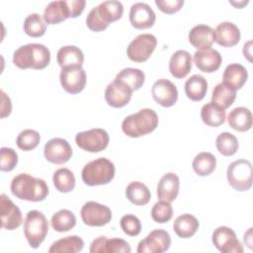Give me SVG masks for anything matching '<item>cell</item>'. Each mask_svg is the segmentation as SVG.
Segmentation results:
<instances>
[{"label": "cell", "instance_id": "1", "mask_svg": "<svg viewBox=\"0 0 253 253\" xmlns=\"http://www.w3.org/2000/svg\"><path fill=\"white\" fill-rule=\"evenodd\" d=\"M10 189L16 198L29 202L43 201L48 195V187L45 181L27 173L15 176L11 182Z\"/></svg>", "mask_w": 253, "mask_h": 253}, {"label": "cell", "instance_id": "2", "mask_svg": "<svg viewBox=\"0 0 253 253\" xmlns=\"http://www.w3.org/2000/svg\"><path fill=\"white\" fill-rule=\"evenodd\" d=\"M50 62V51L42 43H28L14 51L13 63L20 69H43Z\"/></svg>", "mask_w": 253, "mask_h": 253}, {"label": "cell", "instance_id": "3", "mask_svg": "<svg viewBox=\"0 0 253 253\" xmlns=\"http://www.w3.org/2000/svg\"><path fill=\"white\" fill-rule=\"evenodd\" d=\"M124 6L122 2L109 0L100 3L90 10L86 18L87 27L93 32H102L108 26L122 18Z\"/></svg>", "mask_w": 253, "mask_h": 253}, {"label": "cell", "instance_id": "4", "mask_svg": "<svg viewBox=\"0 0 253 253\" xmlns=\"http://www.w3.org/2000/svg\"><path fill=\"white\" fill-rule=\"evenodd\" d=\"M158 122L156 112L145 108L125 118L122 123V129L129 137H139L152 132L157 127Z\"/></svg>", "mask_w": 253, "mask_h": 253}, {"label": "cell", "instance_id": "5", "mask_svg": "<svg viewBox=\"0 0 253 253\" xmlns=\"http://www.w3.org/2000/svg\"><path fill=\"white\" fill-rule=\"evenodd\" d=\"M85 0H67L49 2L43 11V20L48 25H55L67 18L80 16L85 8Z\"/></svg>", "mask_w": 253, "mask_h": 253}, {"label": "cell", "instance_id": "6", "mask_svg": "<svg viewBox=\"0 0 253 253\" xmlns=\"http://www.w3.org/2000/svg\"><path fill=\"white\" fill-rule=\"evenodd\" d=\"M114 163L105 157H100L87 163L81 172L82 181L88 186H99L110 183L115 177Z\"/></svg>", "mask_w": 253, "mask_h": 253}, {"label": "cell", "instance_id": "7", "mask_svg": "<svg viewBox=\"0 0 253 253\" xmlns=\"http://www.w3.org/2000/svg\"><path fill=\"white\" fill-rule=\"evenodd\" d=\"M48 232V221L44 214L37 210L28 211L24 221V234L29 245L37 249L45 239Z\"/></svg>", "mask_w": 253, "mask_h": 253}, {"label": "cell", "instance_id": "8", "mask_svg": "<svg viewBox=\"0 0 253 253\" xmlns=\"http://www.w3.org/2000/svg\"><path fill=\"white\" fill-rule=\"evenodd\" d=\"M229 185L236 191L245 192L252 186V164L247 159H238L229 164L226 171Z\"/></svg>", "mask_w": 253, "mask_h": 253}, {"label": "cell", "instance_id": "9", "mask_svg": "<svg viewBox=\"0 0 253 253\" xmlns=\"http://www.w3.org/2000/svg\"><path fill=\"white\" fill-rule=\"evenodd\" d=\"M157 44L155 36L151 34L138 35L126 47L127 57L134 62H144L153 53Z\"/></svg>", "mask_w": 253, "mask_h": 253}, {"label": "cell", "instance_id": "10", "mask_svg": "<svg viewBox=\"0 0 253 253\" xmlns=\"http://www.w3.org/2000/svg\"><path fill=\"white\" fill-rule=\"evenodd\" d=\"M109 134L103 128H91L78 132L75 136L76 144L88 152H100L107 148L109 144Z\"/></svg>", "mask_w": 253, "mask_h": 253}, {"label": "cell", "instance_id": "11", "mask_svg": "<svg viewBox=\"0 0 253 253\" xmlns=\"http://www.w3.org/2000/svg\"><path fill=\"white\" fill-rule=\"evenodd\" d=\"M80 213L83 222L89 226H103L112 219L110 208L94 201L85 203L81 208Z\"/></svg>", "mask_w": 253, "mask_h": 253}, {"label": "cell", "instance_id": "12", "mask_svg": "<svg viewBox=\"0 0 253 253\" xmlns=\"http://www.w3.org/2000/svg\"><path fill=\"white\" fill-rule=\"evenodd\" d=\"M211 240L221 253H242L243 247L237 239L234 230L228 226H218L214 229Z\"/></svg>", "mask_w": 253, "mask_h": 253}, {"label": "cell", "instance_id": "13", "mask_svg": "<svg viewBox=\"0 0 253 253\" xmlns=\"http://www.w3.org/2000/svg\"><path fill=\"white\" fill-rule=\"evenodd\" d=\"M171 245L170 234L164 229L152 230L137 245V253H163Z\"/></svg>", "mask_w": 253, "mask_h": 253}, {"label": "cell", "instance_id": "14", "mask_svg": "<svg viewBox=\"0 0 253 253\" xmlns=\"http://www.w3.org/2000/svg\"><path fill=\"white\" fill-rule=\"evenodd\" d=\"M45 159L53 164H64L72 156V148L66 139L54 137L49 139L43 147Z\"/></svg>", "mask_w": 253, "mask_h": 253}, {"label": "cell", "instance_id": "15", "mask_svg": "<svg viewBox=\"0 0 253 253\" xmlns=\"http://www.w3.org/2000/svg\"><path fill=\"white\" fill-rule=\"evenodd\" d=\"M62 88L70 94H78L85 88L86 72L82 67L62 68L59 75Z\"/></svg>", "mask_w": 253, "mask_h": 253}, {"label": "cell", "instance_id": "16", "mask_svg": "<svg viewBox=\"0 0 253 253\" xmlns=\"http://www.w3.org/2000/svg\"><path fill=\"white\" fill-rule=\"evenodd\" d=\"M151 94L156 103L162 107L169 108L178 100V90L174 83L168 79H158L151 88Z\"/></svg>", "mask_w": 253, "mask_h": 253}, {"label": "cell", "instance_id": "17", "mask_svg": "<svg viewBox=\"0 0 253 253\" xmlns=\"http://www.w3.org/2000/svg\"><path fill=\"white\" fill-rule=\"evenodd\" d=\"M0 205L2 228L7 230L18 228L23 222L21 210L5 194H2L0 197Z\"/></svg>", "mask_w": 253, "mask_h": 253}, {"label": "cell", "instance_id": "18", "mask_svg": "<svg viewBox=\"0 0 253 253\" xmlns=\"http://www.w3.org/2000/svg\"><path fill=\"white\" fill-rule=\"evenodd\" d=\"M156 20V16L151 7L143 2H136L130 6L129 22L132 27L138 30L151 28Z\"/></svg>", "mask_w": 253, "mask_h": 253}, {"label": "cell", "instance_id": "19", "mask_svg": "<svg viewBox=\"0 0 253 253\" xmlns=\"http://www.w3.org/2000/svg\"><path fill=\"white\" fill-rule=\"evenodd\" d=\"M129 244L122 238H107L100 236L94 239L90 245L91 253H129Z\"/></svg>", "mask_w": 253, "mask_h": 253}, {"label": "cell", "instance_id": "20", "mask_svg": "<svg viewBox=\"0 0 253 253\" xmlns=\"http://www.w3.org/2000/svg\"><path fill=\"white\" fill-rule=\"evenodd\" d=\"M194 63L201 71L211 73L216 71L222 62L220 53L212 48L197 50L194 53Z\"/></svg>", "mask_w": 253, "mask_h": 253}, {"label": "cell", "instance_id": "21", "mask_svg": "<svg viewBox=\"0 0 253 253\" xmlns=\"http://www.w3.org/2000/svg\"><path fill=\"white\" fill-rule=\"evenodd\" d=\"M131 95L132 91L116 80L108 84L105 90V100L113 108H123L127 105Z\"/></svg>", "mask_w": 253, "mask_h": 253}, {"label": "cell", "instance_id": "22", "mask_svg": "<svg viewBox=\"0 0 253 253\" xmlns=\"http://www.w3.org/2000/svg\"><path fill=\"white\" fill-rule=\"evenodd\" d=\"M240 30L231 22H222L214 30V42L224 47L236 45L240 41Z\"/></svg>", "mask_w": 253, "mask_h": 253}, {"label": "cell", "instance_id": "23", "mask_svg": "<svg viewBox=\"0 0 253 253\" xmlns=\"http://www.w3.org/2000/svg\"><path fill=\"white\" fill-rule=\"evenodd\" d=\"M188 39L190 43L198 50L208 49L214 42V30L208 25H197L189 32Z\"/></svg>", "mask_w": 253, "mask_h": 253}, {"label": "cell", "instance_id": "24", "mask_svg": "<svg viewBox=\"0 0 253 253\" xmlns=\"http://www.w3.org/2000/svg\"><path fill=\"white\" fill-rule=\"evenodd\" d=\"M192 69V55L189 51L179 49L175 51L169 61V71L177 79L185 78Z\"/></svg>", "mask_w": 253, "mask_h": 253}, {"label": "cell", "instance_id": "25", "mask_svg": "<svg viewBox=\"0 0 253 253\" xmlns=\"http://www.w3.org/2000/svg\"><path fill=\"white\" fill-rule=\"evenodd\" d=\"M180 180L179 177L172 172L164 174L157 185V197L159 200L173 202L179 193Z\"/></svg>", "mask_w": 253, "mask_h": 253}, {"label": "cell", "instance_id": "26", "mask_svg": "<svg viewBox=\"0 0 253 253\" xmlns=\"http://www.w3.org/2000/svg\"><path fill=\"white\" fill-rule=\"evenodd\" d=\"M56 60L61 69L66 67H82L84 54L82 50L75 45H65L58 49Z\"/></svg>", "mask_w": 253, "mask_h": 253}, {"label": "cell", "instance_id": "27", "mask_svg": "<svg viewBox=\"0 0 253 253\" xmlns=\"http://www.w3.org/2000/svg\"><path fill=\"white\" fill-rule=\"evenodd\" d=\"M247 78L248 72L243 65L239 63H231L224 69L222 75V83L236 91L245 84Z\"/></svg>", "mask_w": 253, "mask_h": 253}, {"label": "cell", "instance_id": "28", "mask_svg": "<svg viewBox=\"0 0 253 253\" xmlns=\"http://www.w3.org/2000/svg\"><path fill=\"white\" fill-rule=\"evenodd\" d=\"M116 81L120 82L130 91H136L140 87H142L145 81V75L143 71L138 68L127 67L122 69L115 78Z\"/></svg>", "mask_w": 253, "mask_h": 253}, {"label": "cell", "instance_id": "29", "mask_svg": "<svg viewBox=\"0 0 253 253\" xmlns=\"http://www.w3.org/2000/svg\"><path fill=\"white\" fill-rule=\"evenodd\" d=\"M227 123L237 131H247L252 126V114L245 107L234 108L227 116Z\"/></svg>", "mask_w": 253, "mask_h": 253}, {"label": "cell", "instance_id": "30", "mask_svg": "<svg viewBox=\"0 0 253 253\" xmlns=\"http://www.w3.org/2000/svg\"><path fill=\"white\" fill-rule=\"evenodd\" d=\"M200 223L196 216L190 213H184L179 215L173 223V229L175 233L181 238L192 237L199 229Z\"/></svg>", "mask_w": 253, "mask_h": 253}, {"label": "cell", "instance_id": "31", "mask_svg": "<svg viewBox=\"0 0 253 253\" xmlns=\"http://www.w3.org/2000/svg\"><path fill=\"white\" fill-rule=\"evenodd\" d=\"M208 91V82L205 77L199 74L192 75L185 83V93L187 97L195 102L203 100Z\"/></svg>", "mask_w": 253, "mask_h": 253}, {"label": "cell", "instance_id": "32", "mask_svg": "<svg viewBox=\"0 0 253 253\" xmlns=\"http://www.w3.org/2000/svg\"><path fill=\"white\" fill-rule=\"evenodd\" d=\"M126 196L127 200L135 206H144L148 204L151 198L148 187L139 181H133L127 185Z\"/></svg>", "mask_w": 253, "mask_h": 253}, {"label": "cell", "instance_id": "33", "mask_svg": "<svg viewBox=\"0 0 253 253\" xmlns=\"http://www.w3.org/2000/svg\"><path fill=\"white\" fill-rule=\"evenodd\" d=\"M202 121L210 126H219L225 122V111L212 102L205 104L201 109Z\"/></svg>", "mask_w": 253, "mask_h": 253}, {"label": "cell", "instance_id": "34", "mask_svg": "<svg viewBox=\"0 0 253 253\" xmlns=\"http://www.w3.org/2000/svg\"><path fill=\"white\" fill-rule=\"evenodd\" d=\"M84 241L77 235H70L58 239L51 244L48 253H76L83 249Z\"/></svg>", "mask_w": 253, "mask_h": 253}, {"label": "cell", "instance_id": "35", "mask_svg": "<svg viewBox=\"0 0 253 253\" xmlns=\"http://www.w3.org/2000/svg\"><path fill=\"white\" fill-rule=\"evenodd\" d=\"M192 166L199 176H208L215 169L216 158L211 152H200L195 156Z\"/></svg>", "mask_w": 253, "mask_h": 253}, {"label": "cell", "instance_id": "36", "mask_svg": "<svg viewBox=\"0 0 253 253\" xmlns=\"http://www.w3.org/2000/svg\"><path fill=\"white\" fill-rule=\"evenodd\" d=\"M236 97V91L223 83L215 85L211 95V102L219 106L223 110L229 108Z\"/></svg>", "mask_w": 253, "mask_h": 253}, {"label": "cell", "instance_id": "37", "mask_svg": "<svg viewBox=\"0 0 253 253\" xmlns=\"http://www.w3.org/2000/svg\"><path fill=\"white\" fill-rule=\"evenodd\" d=\"M52 228L57 232H66L76 224V217L69 210H60L55 212L50 220Z\"/></svg>", "mask_w": 253, "mask_h": 253}, {"label": "cell", "instance_id": "38", "mask_svg": "<svg viewBox=\"0 0 253 253\" xmlns=\"http://www.w3.org/2000/svg\"><path fill=\"white\" fill-rule=\"evenodd\" d=\"M53 185L58 192L69 193L75 187V176L68 168L57 169L52 177Z\"/></svg>", "mask_w": 253, "mask_h": 253}, {"label": "cell", "instance_id": "39", "mask_svg": "<svg viewBox=\"0 0 253 253\" xmlns=\"http://www.w3.org/2000/svg\"><path fill=\"white\" fill-rule=\"evenodd\" d=\"M215 146L218 152L223 156H231L238 150L239 143L234 134L224 131L217 135L215 139Z\"/></svg>", "mask_w": 253, "mask_h": 253}, {"label": "cell", "instance_id": "40", "mask_svg": "<svg viewBox=\"0 0 253 253\" xmlns=\"http://www.w3.org/2000/svg\"><path fill=\"white\" fill-rule=\"evenodd\" d=\"M46 25L43 18L38 13H33L27 16L24 21V31L32 38H39L44 35Z\"/></svg>", "mask_w": 253, "mask_h": 253}, {"label": "cell", "instance_id": "41", "mask_svg": "<svg viewBox=\"0 0 253 253\" xmlns=\"http://www.w3.org/2000/svg\"><path fill=\"white\" fill-rule=\"evenodd\" d=\"M40 140H41V136L37 130L27 128L22 130L18 134L16 142L20 149L24 151H30L35 149L39 145Z\"/></svg>", "mask_w": 253, "mask_h": 253}, {"label": "cell", "instance_id": "42", "mask_svg": "<svg viewBox=\"0 0 253 253\" xmlns=\"http://www.w3.org/2000/svg\"><path fill=\"white\" fill-rule=\"evenodd\" d=\"M173 215V208L167 201L160 200L151 209V217L157 223L168 222Z\"/></svg>", "mask_w": 253, "mask_h": 253}, {"label": "cell", "instance_id": "43", "mask_svg": "<svg viewBox=\"0 0 253 253\" xmlns=\"http://www.w3.org/2000/svg\"><path fill=\"white\" fill-rule=\"evenodd\" d=\"M18 163L17 152L10 147H1L0 149V170L2 172L12 171Z\"/></svg>", "mask_w": 253, "mask_h": 253}, {"label": "cell", "instance_id": "44", "mask_svg": "<svg viewBox=\"0 0 253 253\" xmlns=\"http://www.w3.org/2000/svg\"><path fill=\"white\" fill-rule=\"evenodd\" d=\"M123 231L128 236H136L141 231V222L133 214H125L120 220Z\"/></svg>", "mask_w": 253, "mask_h": 253}, {"label": "cell", "instance_id": "45", "mask_svg": "<svg viewBox=\"0 0 253 253\" xmlns=\"http://www.w3.org/2000/svg\"><path fill=\"white\" fill-rule=\"evenodd\" d=\"M155 4L163 13L174 14L183 7L184 0H155Z\"/></svg>", "mask_w": 253, "mask_h": 253}, {"label": "cell", "instance_id": "46", "mask_svg": "<svg viewBox=\"0 0 253 253\" xmlns=\"http://www.w3.org/2000/svg\"><path fill=\"white\" fill-rule=\"evenodd\" d=\"M1 96H2V105H1V118H5L10 115L12 110V104L10 98L5 94L3 90H1Z\"/></svg>", "mask_w": 253, "mask_h": 253}, {"label": "cell", "instance_id": "47", "mask_svg": "<svg viewBox=\"0 0 253 253\" xmlns=\"http://www.w3.org/2000/svg\"><path fill=\"white\" fill-rule=\"evenodd\" d=\"M251 233H252V227H250V228L248 229V231L244 234V238H243V239H244V242L246 243V245H247L250 249L252 248V246H251V245H252V237H251L252 234H251Z\"/></svg>", "mask_w": 253, "mask_h": 253}, {"label": "cell", "instance_id": "48", "mask_svg": "<svg viewBox=\"0 0 253 253\" xmlns=\"http://www.w3.org/2000/svg\"><path fill=\"white\" fill-rule=\"evenodd\" d=\"M248 3V1H241V2H233V1H230V4L231 5H234L235 7L237 8H242L244 5H246Z\"/></svg>", "mask_w": 253, "mask_h": 253}]
</instances>
